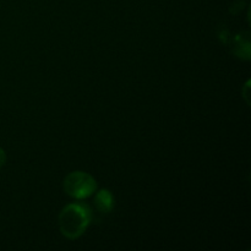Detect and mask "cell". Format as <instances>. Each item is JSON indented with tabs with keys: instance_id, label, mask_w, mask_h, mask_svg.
<instances>
[{
	"instance_id": "obj_1",
	"label": "cell",
	"mask_w": 251,
	"mask_h": 251,
	"mask_svg": "<svg viewBox=\"0 0 251 251\" xmlns=\"http://www.w3.org/2000/svg\"><path fill=\"white\" fill-rule=\"evenodd\" d=\"M91 221H92V211L87 203H69L59 213V229L61 234L68 239H77L87 230Z\"/></svg>"
},
{
	"instance_id": "obj_2",
	"label": "cell",
	"mask_w": 251,
	"mask_h": 251,
	"mask_svg": "<svg viewBox=\"0 0 251 251\" xmlns=\"http://www.w3.org/2000/svg\"><path fill=\"white\" fill-rule=\"evenodd\" d=\"M63 188L70 198L75 200H85L97 191V181L86 172L75 171L65 176Z\"/></svg>"
},
{
	"instance_id": "obj_3",
	"label": "cell",
	"mask_w": 251,
	"mask_h": 251,
	"mask_svg": "<svg viewBox=\"0 0 251 251\" xmlns=\"http://www.w3.org/2000/svg\"><path fill=\"white\" fill-rule=\"evenodd\" d=\"M232 50L237 58L242 60L251 59V42L249 32H242L235 34L232 39Z\"/></svg>"
},
{
	"instance_id": "obj_4",
	"label": "cell",
	"mask_w": 251,
	"mask_h": 251,
	"mask_svg": "<svg viewBox=\"0 0 251 251\" xmlns=\"http://www.w3.org/2000/svg\"><path fill=\"white\" fill-rule=\"evenodd\" d=\"M93 203L100 213H109L114 208V196L110 190L102 189L100 191H96Z\"/></svg>"
},
{
	"instance_id": "obj_5",
	"label": "cell",
	"mask_w": 251,
	"mask_h": 251,
	"mask_svg": "<svg viewBox=\"0 0 251 251\" xmlns=\"http://www.w3.org/2000/svg\"><path fill=\"white\" fill-rule=\"evenodd\" d=\"M242 95L245 102H247V104L250 105V80H248L244 87L242 88Z\"/></svg>"
},
{
	"instance_id": "obj_6",
	"label": "cell",
	"mask_w": 251,
	"mask_h": 251,
	"mask_svg": "<svg viewBox=\"0 0 251 251\" xmlns=\"http://www.w3.org/2000/svg\"><path fill=\"white\" fill-rule=\"evenodd\" d=\"M243 7H244V1H243V0H238L237 2H234V4L230 6V12H232V14H238L240 10H243Z\"/></svg>"
},
{
	"instance_id": "obj_7",
	"label": "cell",
	"mask_w": 251,
	"mask_h": 251,
	"mask_svg": "<svg viewBox=\"0 0 251 251\" xmlns=\"http://www.w3.org/2000/svg\"><path fill=\"white\" fill-rule=\"evenodd\" d=\"M218 36H220V39H221V41H222L225 44H228V42L230 41L229 32H228V29L226 28V27H223L222 32H220V33H218Z\"/></svg>"
},
{
	"instance_id": "obj_8",
	"label": "cell",
	"mask_w": 251,
	"mask_h": 251,
	"mask_svg": "<svg viewBox=\"0 0 251 251\" xmlns=\"http://www.w3.org/2000/svg\"><path fill=\"white\" fill-rule=\"evenodd\" d=\"M5 162H6V153H5L4 150L0 147V168H1L2 166L5 164Z\"/></svg>"
}]
</instances>
